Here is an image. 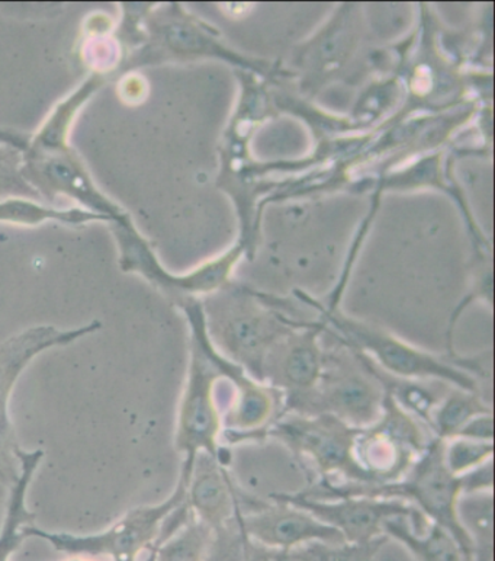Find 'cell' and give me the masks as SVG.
<instances>
[{
	"label": "cell",
	"instance_id": "20",
	"mask_svg": "<svg viewBox=\"0 0 495 561\" xmlns=\"http://www.w3.org/2000/svg\"><path fill=\"white\" fill-rule=\"evenodd\" d=\"M494 443L468 438L444 440V461L453 476L470 473L493 461Z\"/></svg>",
	"mask_w": 495,
	"mask_h": 561
},
{
	"label": "cell",
	"instance_id": "9",
	"mask_svg": "<svg viewBox=\"0 0 495 561\" xmlns=\"http://www.w3.org/2000/svg\"><path fill=\"white\" fill-rule=\"evenodd\" d=\"M272 501L291 503L309 512L321 523L336 529L345 542L350 545H367L387 537L383 527L388 520L407 518L412 520V528L423 533L430 523L426 516L408 503L388 501L375 497H342L333 501L302 497L297 493H274Z\"/></svg>",
	"mask_w": 495,
	"mask_h": 561
},
{
	"label": "cell",
	"instance_id": "8",
	"mask_svg": "<svg viewBox=\"0 0 495 561\" xmlns=\"http://www.w3.org/2000/svg\"><path fill=\"white\" fill-rule=\"evenodd\" d=\"M359 427L347 425L327 413H283L263 434V440L274 439L296 456L301 465L310 466L319 479L356 482L352 451Z\"/></svg>",
	"mask_w": 495,
	"mask_h": 561
},
{
	"label": "cell",
	"instance_id": "14",
	"mask_svg": "<svg viewBox=\"0 0 495 561\" xmlns=\"http://www.w3.org/2000/svg\"><path fill=\"white\" fill-rule=\"evenodd\" d=\"M108 79L110 76L105 75H89L69 96L55 106L35 135L24 136L21 133L0 128V145L3 142V146L11 147L13 150L59 151L70 149L69 137L76 117Z\"/></svg>",
	"mask_w": 495,
	"mask_h": 561
},
{
	"label": "cell",
	"instance_id": "16",
	"mask_svg": "<svg viewBox=\"0 0 495 561\" xmlns=\"http://www.w3.org/2000/svg\"><path fill=\"white\" fill-rule=\"evenodd\" d=\"M383 534L399 541L417 561H465L457 541L437 525L430 524L423 533L412 528V520L395 518L388 520Z\"/></svg>",
	"mask_w": 495,
	"mask_h": 561
},
{
	"label": "cell",
	"instance_id": "22",
	"mask_svg": "<svg viewBox=\"0 0 495 561\" xmlns=\"http://www.w3.org/2000/svg\"><path fill=\"white\" fill-rule=\"evenodd\" d=\"M21 154L11 147L0 145V190L18 191L26 195H35L21 175Z\"/></svg>",
	"mask_w": 495,
	"mask_h": 561
},
{
	"label": "cell",
	"instance_id": "6",
	"mask_svg": "<svg viewBox=\"0 0 495 561\" xmlns=\"http://www.w3.org/2000/svg\"><path fill=\"white\" fill-rule=\"evenodd\" d=\"M434 436L385 391L381 416L359 427L354 440L356 482L385 484L408 473Z\"/></svg>",
	"mask_w": 495,
	"mask_h": 561
},
{
	"label": "cell",
	"instance_id": "25",
	"mask_svg": "<svg viewBox=\"0 0 495 561\" xmlns=\"http://www.w3.org/2000/svg\"><path fill=\"white\" fill-rule=\"evenodd\" d=\"M67 561H95V560H89V559H82V558H73Z\"/></svg>",
	"mask_w": 495,
	"mask_h": 561
},
{
	"label": "cell",
	"instance_id": "15",
	"mask_svg": "<svg viewBox=\"0 0 495 561\" xmlns=\"http://www.w3.org/2000/svg\"><path fill=\"white\" fill-rule=\"evenodd\" d=\"M44 458L43 449L20 454L21 476L15 484L9 488L7 515H4L2 531H0V561H9L11 556L20 549L25 540V525L34 524L37 515L26 506V494L33 483L35 471L38 470Z\"/></svg>",
	"mask_w": 495,
	"mask_h": 561
},
{
	"label": "cell",
	"instance_id": "3",
	"mask_svg": "<svg viewBox=\"0 0 495 561\" xmlns=\"http://www.w3.org/2000/svg\"><path fill=\"white\" fill-rule=\"evenodd\" d=\"M189 360L176 416L175 448L182 457L180 482L187 486L192 467L199 454L217 458L230 467L231 453L222 445L221 409L217 402L220 373L204 350L198 331L189 324Z\"/></svg>",
	"mask_w": 495,
	"mask_h": 561
},
{
	"label": "cell",
	"instance_id": "10",
	"mask_svg": "<svg viewBox=\"0 0 495 561\" xmlns=\"http://www.w3.org/2000/svg\"><path fill=\"white\" fill-rule=\"evenodd\" d=\"M234 525L248 540L272 550H292L312 542H345L336 529L301 507L278 501L262 502L244 493Z\"/></svg>",
	"mask_w": 495,
	"mask_h": 561
},
{
	"label": "cell",
	"instance_id": "17",
	"mask_svg": "<svg viewBox=\"0 0 495 561\" xmlns=\"http://www.w3.org/2000/svg\"><path fill=\"white\" fill-rule=\"evenodd\" d=\"M485 413H493L487 396L450 387L431 413L430 434L441 440L453 438L468 422Z\"/></svg>",
	"mask_w": 495,
	"mask_h": 561
},
{
	"label": "cell",
	"instance_id": "2",
	"mask_svg": "<svg viewBox=\"0 0 495 561\" xmlns=\"http://www.w3.org/2000/svg\"><path fill=\"white\" fill-rule=\"evenodd\" d=\"M327 499L375 497L408 503L421 511L430 524L457 541L465 561H474V545L459 516L462 497L461 478L453 476L444 461V440L431 438L426 451L408 473L396 482L364 484L330 482L324 486Z\"/></svg>",
	"mask_w": 495,
	"mask_h": 561
},
{
	"label": "cell",
	"instance_id": "1",
	"mask_svg": "<svg viewBox=\"0 0 495 561\" xmlns=\"http://www.w3.org/2000/svg\"><path fill=\"white\" fill-rule=\"evenodd\" d=\"M323 320L325 331L332 333L341 344L367 356L387 376L400 380L439 382L471 393L487 394L485 364L490 363L492 355L487 358L485 354H434L382 329L347 318L337 310H324Z\"/></svg>",
	"mask_w": 495,
	"mask_h": 561
},
{
	"label": "cell",
	"instance_id": "4",
	"mask_svg": "<svg viewBox=\"0 0 495 561\" xmlns=\"http://www.w3.org/2000/svg\"><path fill=\"white\" fill-rule=\"evenodd\" d=\"M341 348L325 351L319 386L285 402L284 413H327L354 427L372 425L381 416L385 389L371 360L349 346L341 344Z\"/></svg>",
	"mask_w": 495,
	"mask_h": 561
},
{
	"label": "cell",
	"instance_id": "7",
	"mask_svg": "<svg viewBox=\"0 0 495 561\" xmlns=\"http://www.w3.org/2000/svg\"><path fill=\"white\" fill-rule=\"evenodd\" d=\"M100 329V320L67 331L43 324L25 329L0 344V484L3 486L11 488L21 476L22 448L18 443L9 402L22 373L44 352L73 344Z\"/></svg>",
	"mask_w": 495,
	"mask_h": 561
},
{
	"label": "cell",
	"instance_id": "5",
	"mask_svg": "<svg viewBox=\"0 0 495 561\" xmlns=\"http://www.w3.org/2000/svg\"><path fill=\"white\" fill-rule=\"evenodd\" d=\"M186 486L177 480L171 496L156 505L138 506L129 511L108 529L92 536H73L66 533H48L34 524L25 525L26 538L35 537L50 542L53 549L89 560L138 561L142 553L158 545L169 516L184 505Z\"/></svg>",
	"mask_w": 495,
	"mask_h": 561
},
{
	"label": "cell",
	"instance_id": "19",
	"mask_svg": "<svg viewBox=\"0 0 495 561\" xmlns=\"http://www.w3.org/2000/svg\"><path fill=\"white\" fill-rule=\"evenodd\" d=\"M47 221L61 222L66 226H83L89 225V222L110 225V218L83 210L82 207L55 208L26 198H8L0 202V222L42 226L43 222Z\"/></svg>",
	"mask_w": 495,
	"mask_h": 561
},
{
	"label": "cell",
	"instance_id": "11",
	"mask_svg": "<svg viewBox=\"0 0 495 561\" xmlns=\"http://www.w3.org/2000/svg\"><path fill=\"white\" fill-rule=\"evenodd\" d=\"M21 154V175L26 184L47 198L66 195L83 210L110 218V222L125 211L108 195L97 188L80 156L73 149L38 151L16 149Z\"/></svg>",
	"mask_w": 495,
	"mask_h": 561
},
{
	"label": "cell",
	"instance_id": "13",
	"mask_svg": "<svg viewBox=\"0 0 495 561\" xmlns=\"http://www.w3.org/2000/svg\"><path fill=\"white\" fill-rule=\"evenodd\" d=\"M324 331L323 323L301 324L272 351L269 359L275 358L276 371L267 382L283 391L285 402L300 399L319 386L324 371L325 351L320 342Z\"/></svg>",
	"mask_w": 495,
	"mask_h": 561
},
{
	"label": "cell",
	"instance_id": "24",
	"mask_svg": "<svg viewBox=\"0 0 495 561\" xmlns=\"http://www.w3.org/2000/svg\"><path fill=\"white\" fill-rule=\"evenodd\" d=\"M453 438H468L494 443L493 413H485V415L474 417V420L468 422L467 425L453 436Z\"/></svg>",
	"mask_w": 495,
	"mask_h": 561
},
{
	"label": "cell",
	"instance_id": "12",
	"mask_svg": "<svg viewBox=\"0 0 495 561\" xmlns=\"http://www.w3.org/2000/svg\"><path fill=\"white\" fill-rule=\"evenodd\" d=\"M240 497L242 492L231 478L230 467L205 453L195 458L186 486V506L199 523L216 536L229 531L240 514Z\"/></svg>",
	"mask_w": 495,
	"mask_h": 561
},
{
	"label": "cell",
	"instance_id": "18",
	"mask_svg": "<svg viewBox=\"0 0 495 561\" xmlns=\"http://www.w3.org/2000/svg\"><path fill=\"white\" fill-rule=\"evenodd\" d=\"M214 542L216 533L189 512L171 536L158 541L147 561H209Z\"/></svg>",
	"mask_w": 495,
	"mask_h": 561
},
{
	"label": "cell",
	"instance_id": "21",
	"mask_svg": "<svg viewBox=\"0 0 495 561\" xmlns=\"http://www.w3.org/2000/svg\"><path fill=\"white\" fill-rule=\"evenodd\" d=\"M390 540L388 537L367 542V545H319L320 561H373L379 551Z\"/></svg>",
	"mask_w": 495,
	"mask_h": 561
},
{
	"label": "cell",
	"instance_id": "23",
	"mask_svg": "<svg viewBox=\"0 0 495 561\" xmlns=\"http://www.w3.org/2000/svg\"><path fill=\"white\" fill-rule=\"evenodd\" d=\"M493 461L487 462V465L483 467H479V469L470 471V473L461 476L462 496L493 493Z\"/></svg>",
	"mask_w": 495,
	"mask_h": 561
}]
</instances>
